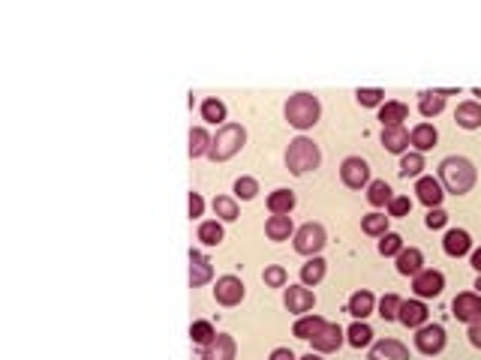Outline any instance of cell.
<instances>
[{"mask_svg": "<svg viewBox=\"0 0 481 360\" xmlns=\"http://www.w3.org/2000/svg\"><path fill=\"white\" fill-rule=\"evenodd\" d=\"M268 360H295V354L289 352V348H274V352H271V357Z\"/></svg>", "mask_w": 481, "mask_h": 360, "instance_id": "cell-48", "label": "cell"}, {"mask_svg": "<svg viewBox=\"0 0 481 360\" xmlns=\"http://www.w3.org/2000/svg\"><path fill=\"white\" fill-rule=\"evenodd\" d=\"M210 142H214V138H210L208 133L202 126H196V129H189V156H205L208 150H210Z\"/></svg>", "mask_w": 481, "mask_h": 360, "instance_id": "cell-29", "label": "cell"}, {"mask_svg": "<svg viewBox=\"0 0 481 360\" xmlns=\"http://www.w3.org/2000/svg\"><path fill=\"white\" fill-rule=\"evenodd\" d=\"M322 276H325V262L322 258H313V262H307L304 267H301V279H304L307 285L322 283Z\"/></svg>", "mask_w": 481, "mask_h": 360, "instance_id": "cell-37", "label": "cell"}, {"mask_svg": "<svg viewBox=\"0 0 481 360\" xmlns=\"http://www.w3.org/2000/svg\"><path fill=\"white\" fill-rule=\"evenodd\" d=\"M400 322L406 327H424L427 324V306L421 303V300H403L400 303Z\"/></svg>", "mask_w": 481, "mask_h": 360, "instance_id": "cell-16", "label": "cell"}, {"mask_svg": "<svg viewBox=\"0 0 481 360\" xmlns=\"http://www.w3.org/2000/svg\"><path fill=\"white\" fill-rule=\"evenodd\" d=\"M436 129L430 126V123H418L415 129H412V135H409V144H415V150L421 153V150H430L436 144Z\"/></svg>", "mask_w": 481, "mask_h": 360, "instance_id": "cell-26", "label": "cell"}, {"mask_svg": "<svg viewBox=\"0 0 481 360\" xmlns=\"http://www.w3.org/2000/svg\"><path fill=\"white\" fill-rule=\"evenodd\" d=\"M457 126H464V129H478L481 126V103H464V105H457Z\"/></svg>", "mask_w": 481, "mask_h": 360, "instance_id": "cell-24", "label": "cell"}, {"mask_svg": "<svg viewBox=\"0 0 481 360\" xmlns=\"http://www.w3.org/2000/svg\"><path fill=\"white\" fill-rule=\"evenodd\" d=\"M349 313H352L358 322H364V318L373 313V294L370 292H355L352 297H349Z\"/></svg>", "mask_w": 481, "mask_h": 360, "instance_id": "cell-27", "label": "cell"}, {"mask_svg": "<svg viewBox=\"0 0 481 360\" xmlns=\"http://www.w3.org/2000/svg\"><path fill=\"white\" fill-rule=\"evenodd\" d=\"M367 202L373 207H382V204H391V186L385 180H373V183L367 186Z\"/></svg>", "mask_w": 481, "mask_h": 360, "instance_id": "cell-31", "label": "cell"}, {"mask_svg": "<svg viewBox=\"0 0 481 360\" xmlns=\"http://www.w3.org/2000/svg\"><path fill=\"white\" fill-rule=\"evenodd\" d=\"M202 360H235V339L229 333H217L214 343L202 348Z\"/></svg>", "mask_w": 481, "mask_h": 360, "instance_id": "cell-13", "label": "cell"}, {"mask_svg": "<svg viewBox=\"0 0 481 360\" xmlns=\"http://www.w3.org/2000/svg\"><path fill=\"white\" fill-rule=\"evenodd\" d=\"M400 249H403V237L400 234H382V240H379V253L382 255H400Z\"/></svg>", "mask_w": 481, "mask_h": 360, "instance_id": "cell-42", "label": "cell"}, {"mask_svg": "<svg viewBox=\"0 0 481 360\" xmlns=\"http://www.w3.org/2000/svg\"><path fill=\"white\" fill-rule=\"evenodd\" d=\"M265 232H268L271 240H289V237H295L292 216H271L268 225H265Z\"/></svg>", "mask_w": 481, "mask_h": 360, "instance_id": "cell-25", "label": "cell"}, {"mask_svg": "<svg viewBox=\"0 0 481 360\" xmlns=\"http://www.w3.org/2000/svg\"><path fill=\"white\" fill-rule=\"evenodd\" d=\"M409 117V108L403 103H385L379 108V120H382V129L385 126H403V120Z\"/></svg>", "mask_w": 481, "mask_h": 360, "instance_id": "cell-23", "label": "cell"}, {"mask_svg": "<svg viewBox=\"0 0 481 360\" xmlns=\"http://www.w3.org/2000/svg\"><path fill=\"white\" fill-rule=\"evenodd\" d=\"M340 177H343V183L349 189L370 186V165L361 156H349V159H343V165H340Z\"/></svg>", "mask_w": 481, "mask_h": 360, "instance_id": "cell-7", "label": "cell"}, {"mask_svg": "<svg viewBox=\"0 0 481 360\" xmlns=\"http://www.w3.org/2000/svg\"><path fill=\"white\" fill-rule=\"evenodd\" d=\"M295 207V193L292 189H274V193L268 195V210L274 216H289Z\"/></svg>", "mask_w": 481, "mask_h": 360, "instance_id": "cell-20", "label": "cell"}, {"mask_svg": "<svg viewBox=\"0 0 481 360\" xmlns=\"http://www.w3.org/2000/svg\"><path fill=\"white\" fill-rule=\"evenodd\" d=\"M247 142V133H244V126H238V123H226L220 133L214 135V142H210V150H208V156L214 159V163H226V159H232L240 147H244Z\"/></svg>", "mask_w": 481, "mask_h": 360, "instance_id": "cell-4", "label": "cell"}, {"mask_svg": "<svg viewBox=\"0 0 481 360\" xmlns=\"http://www.w3.org/2000/svg\"><path fill=\"white\" fill-rule=\"evenodd\" d=\"M475 288H478V294H481V273H478V283H475Z\"/></svg>", "mask_w": 481, "mask_h": 360, "instance_id": "cell-51", "label": "cell"}, {"mask_svg": "<svg viewBox=\"0 0 481 360\" xmlns=\"http://www.w3.org/2000/svg\"><path fill=\"white\" fill-rule=\"evenodd\" d=\"M214 297H217V303H223V306H235L244 300V283H240L238 276H220Z\"/></svg>", "mask_w": 481, "mask_h": 360, "instance_id": "cell-10", "label": "cell"}, {"mask_svg": "<svg viewBox=\"0 0 481 360\" xmlns=\"http://www.w3.org/2000/svg\"><path fill=\"white\" fill-rule=\"evenodd\" d=\"M346 336H349V345H355V348H364V345L373 343V330H370V324H364V322H355L346 330Z\"/></svg>", "mask_w": 481, "mask_h": 360, "instance_id": "cell-30", "label": "cell"}, {"mask_svg": "<svg viewBox=\"0 0 481 360\" xmlns=\"http://www.w3.org/2000/svg\"><path fill=\"white\" fill-rule=\"evenodd\" d=\"M469 343H473L475 348H481V318L475 324H469Z\"/></svg>", "mask_w": 481, "mask_h": 360, "instance_id": "cell-47", "label": "cell"}, {"mask_svg": "<svg viewBox=\"0 0 481 360\" xmlns=\"http://www.w3.org/2000/svg\"><path fill=\"white\" fill-rule=\"evenodd\" d=\"M210 276H214V267L208 258L202 253H189V285H205L210 283Z\"/></svg>", "mask_w": 481, "mask_h": 360, "instance_id": "cell-17", "label": "cell"}, {"mask_svg": "<svg viewBox=\"0 0 481 360\" xmlns=\"http://www.w3.org/2000/svg\"><path fill=\"white\" fill-rule=\"evenodd\" d=\"M439 177L448 186V193L466 195L475 186V165L466 156H445L443 165H439Z\"/></svg>", "mask_w": 481, "mask_h": 360, "instance_id": "cell-1", "label": "cell"}, {"mask_svg": "<svg viewBox=\"0 0 481 360\" xmlns=\"http://www.w3.org/2000/svg\"><path fill=\"white\" fill-rule=\"evenodd\" d=\"M424 264V255H421V249H415V246H409V249H400V255H397V270L403 276H418L421 267Z\"/></svg>", "mask_w": 481, "mask_h": 360, "instance_id": "cell-18", "label": "cell"}, {"mask_svg": "<svg viewBox=\"0 0 481 360\" xmlns=\"http://www.w3.org/2000/svg\"><path fill=\"white\" fill-rule=\"evenodd\" d=\"M256 193H259V183H256L253 177H238V180H235V195H238V198L250 202V198H256Z\"/></svg>", "mask_w": 481, "mask_h": 360, "instance_id": "cell-41", "label": "cell"}, {"mask_svg": "<svg viewBox=\"0 0 481 360\" xmlns=\"http://www.w3.org/2000/svg\"><path fill=\"white\" fill-rule=\"evenodd\" d=\"M400 303H403V300H400L397 294H385L382 300H379V315H382L385 322L397 318V315H400Z\"/></svg>", "mask_w": 481, "mask_h": 360, "instance_id": "cell-39", "label": "cell"}, {"mask_svg": "<svg viewBox=\"0 0 481 360\" xmlns=\"http://www.w3.org/2000/svg\"><path fill=\"white\" fill-rule=\"evenodd\" d=\"M214 213L223 219V223H235V219H238V204H235V198L217 195V198H214Z\"/></svg>", "mask_w": 481, "mask_h": 360, "instance_id": "cell-34", "label": "cell"}, {"mask_svg": "<svg viewBox=\"0 0 481 360\" xmlns=\"http://www.w3.org/2000/svg\"><path fill=\"white\" fill-rule=\"evenodd\" d=\"M202 210H205L202 195H199V193H189V216L199 219V216H202Z\"/></svg>", "mask_w": 481, "mask_h": 360, "instance_id": "cell-46", "label": "cell"}, {"mask_svg": "<svg viewBox=\"0 0 481 360\" xmlns=\"http://www.w3.org/2000/svg\"><path fill=\"white\" fill-rule=\"evenodd\" d=\"M361 228H364L367 234H388V216L385 213H367L364 219H361Z\"/></svg>", "mask_w": 481, "mask_h": 360, "instance_id": "cell-35", "label": "cell"}, {"mask_svg": "<svg viewBox=\"0 0 481 360\" xmlns=\"http://www.w3.org/2000/svg\"><path fill=\"white\" fill-rule=\"evenodd\" d=\"M301 360H322V357H319V354H304Z\"/></svg>", "mask_w": 481, "mask_h": 360, "instance_id": "cell-50", "label": "cell"}, {"mask_svg": "<svg viewBox=\"0 0 481 360\" xmlns=\"http://www.w3.org/2000/svg\"><path fill=\"white\" fill-rule=\"evenodd\" d=\"M415 193H418V202L421 204H427L430 210L439 207V202H443V183H439L436 177H418V183H415Z\"/></svg>", "mask_w": 481, "mask_h": 360, "instance_id": "cell-15", "label": "cell"}, {"mask_svg": "<svg viewBox=\"0 0 481 360\" xmlns=\"http://www.w3.org/2000/svg\"><path fill=\"white\" fill-rule=\"evenodd\" d=\"M367 360H409V348L403 343H397V339H382V343L370 348Z\"/></svg>", "mask_w": 481, "mask_h": 360, "instance_id": "cell-14", "label": "cell"}, {"mask_svg": "<svg viewBox=\"0 0 481 360\" xmlns=\"http://www.w3.org/2000/svg\"><path fill=\"white\" fill-rule=\"evenodd\" d=\"M319 159H322V153H319L316 142H310V138H295V142H289V150H286V165L292 174H307L313 172V168H319Z\"/></svg>", "mask_w": 481, "mask_h": 360, "instance_id": "cell-3", "label": "cell"}, {"mask_svg": "<svg viewBox=\"0 0 481 360\" xmlns=\"http://www.w3.org/2000/svg\"><path fill=\"white\" fill-rule=\"evenodd\" d=\"M202 117L208 120V123H223V120H226V105L220 103V99L210 96V99H205V103H202Z\"/></svg>", "mask_w": 481, "mask_h": 360, "instance_id": "cell-36", "label": "cell"}, {"mask_svg": "<svg viewBox=\"0 0 481 360\" xmlns=\"http://www.w3.org/2000/svg\"><path fill=\"white\" fill-rule=\"evenodd\" d=\"M424 223H427V228H443V225L448 223V213H445L443 207H433V210H430V213H427V219H424Z\"/></svg>", "mask_w": 481, "mask_h": 360, "instance_id": "cell-45", "label": "cell"}, {"mask_svg": "<svg viewBox=\"0 0 481 360\" xmlns=\"http://www.w3.org/2000/svg\"><path fill=\"white\" fill-rule=\"evenodd\" d=\"M475 96H481V87H478V90H475Z\"/></svg>", "mask_w": 481, "mask_h": 360, "instance_id": "cell-52", "label": "cell"}, {"mask_svg": "<svg viewBox=\"0 0 481 360\" xmlns=\"http://www.w3.org/2000/svg\"><path fill=\"white\" fill-rule=\"evenodd\" d=\"M313 303H316V297H313V292H310V288H304V285H289L286 288V306H289V313L304 315V313H310V309H313Z\"/></svg>", "mask_w": 481, "mask_h": 360, "instance_id": "cell-11", "label": "cell"}, {"mask_svg": "<svg viewBox=\"0 0 481 360\" xmlns=\"http://www.w3.org/2000/svg\"><path fill=\"white\" fill-rule=\"evenodd\" d=\"M355 96H358V103H361V105L373 108V105H382V99H385V90H379V87H361Z\"/></svg>", "mask_w": 481, "mask_h": 360, "instance_id": "cell-40", "label": "cell"}, {"mask_svg": "<svg viewBox=\"0 0 481 360\" xmlns=\"http://www.w3.org/2000/svg\"><path fill=\"white\" fill-rule=\"evenodd\" d=\"M409 210H412V202H409L406 195H397V198H391V204H388V213H391V216H406Z\"/></svg>", "mask_w": 481, "mask_h": 360, "instance_id": "cell-44", "label": "cell"}, {"mask_svg": "<svg viewBox=\"0 0 481 360\" xmlns=\"http://www.w3.org/2000/svg\"><path fill=\"white\" fill-rule=\"evenodd\" d=\"M310 343H313V348L316 352H322V354L337 352V348L343 345V327L340 324H325L313 339H310Z\"/></svg>", "mask_w": 481, "mask_h": 360, "instance_id": "cell-12", "label": "cell"}, {"mask_svg": "<svg viewBox=\"0 0 481 360\" xmlns=\"http://www.w3.org/2000/svg\"><path fill=\"white\" fill-rule=\"evenodd\" d=\"M199 240H202L205 246H217L220 240H223V225H220L217 219H208V223L199 225Z\"/></svg>", "mask_w": 481, "mask_h": 360, "instance_id": "cell-33", "label": "cell"}, {"mask_svg": "<svg viewBox=\"0 0 481 360\" xmlns=\"http://www.w3.org/2000/svg\"><path fill=\"white\" fill-rule=\"evenodd\" d=\"M325 324H328V322H325L322 315H301L298 322H295V327H292V333H295L298 339H313Z\"/></svg>", "mask_w": 481, "mask_h": 360, "instance_id": "cell-22", "label": "cell"}, {"mask_svg": "<svg viewBox=\"0 0 481 360\" xmlns=\"http://www.w3.org/2000/svg\"><path fill=\"white\" fill-rule=\"evenodd\" d=\"M319 114H322V105L313 93H295L286 103V120L295 129H310L319 123Z\"/></svg>", "mask_w": 481, "mask_h": 360, "instance_id": "cell-2", "label": "cell"}, {"mask_svg": "<svg viewBox=\"0 0 481 360\" xmlns=\"http://www.w3.org/2000/svg\"><path fill=\"white\" fill-rule=\"evenodd\" d=\"M421 168H424V156L418 153H403V159H400V174L403 177H415V174H421Z\"/></svg>", "mask_w": 481, "mask_h": 360, "instance_id": "cell-38", "label": "cell"}, {"mask_svg": "<svg viewBox=\"0 0 481 360\" xmlns=\"http://www.w3.org/2000/svg\"><path fill=\"white\" fill-rule=\"evenodd\" d=\"M265 283H268L271 288H283V285H286V270L280 267V264L265 267Z\"/></svg>", "mask_w": 481, "mask_h": 360, "instance_id": "cell-43", "label": "cell"}, {"mask_svg": "<svg viewBox=\"0 0 481 360\" xmlns=\"http://www.w3.org/2000/svg\"><path fill=\"white\" fill-rule=\"evenodd\" d=\"M412 288L418 297H439L445 288V276L439 270H421L418 276H412Z\"/></svg>", "mask_w": 481, "mask_h": 360, "instance_id": "cell-9", "label": "cell"}, {"mask_svg": "<svg viewBox=\"0 0 481 360\" xmlns=\"http://www.w3.org/2000/svg\"><path fill=\"white\" fill-rule=\"evenodd\" d=\"M445 108V96L439 93V90H427V93H421V103H418V112L424 117H436L439 112Z\"/></svg>", "mask_w": 481, "mask_h": 360, "instance_id": "cell-28", "label": "cell"}, {"mask_svg": "<svg viewBox=\"0 0 481 360\" xmlns=\"http://www.w3.org/2000/svg\"><path fill=\"white\" fill-rule=\"evenodd\" d=\"M189 339H193L196 345H208V343H214L217 339V330L210 322H193V327H189Z\"/></svg>", "mask_w": 481, "mask_h": 360, "instance_id": "cell-32", "label": "cell"}, {"mask_svg": "<svg viewBox=\"0 0 481 360\" xmlns=\"http://www.w3.org/2000/svg\"><path fill=\"white\" fill-rule=\"evenodd\" d=\"M443 246H445L448 255L460 258V255L469 253V246H473V237H469V232H464V228H451V232L445 234V240H443Z\"/></svg>", "mask_w": 481, "mask_h": 360, "instance_id": "cell-19", "label": "cell"}, {"mask_svg": "<svg viewBox=\"0 0 481 360\" xmlns=\"http://www.w3.org/2000/svg\"><path fill=\"white\" fill-rule=\"evenodd\" d=\"M473 267L481 273V249H475V253H473Z\"/></svg>", "mask_w": 481, "mask_h": 360, "instance_id": "cell-49", "label": "cell"}, {"mask_svg": "<svg viewBox=\"0 0 481 360\" xmlns=\"http://www.w3.org/2000/svg\"><path fill=\"white\" fill-rule=\"evenodd\" d=\"M292 243H295V249L301 255H316V253H322V246L328 243V234H325V228L319 223H307V225H301L295 232Z\"/></svg>", "mask_w": 481, "mask_h": 360, "instance_id": "cell-5", "label": "cell"}, {"mask_svg": "<svg viewBox=\"0 0 481 360\" xmlns=\"http://www.w3.org/2000/svg\"><path fill=\"white\" fill-rule=\"evenodd\" d=\"M451 309H454V318H457V322L475 324L478 318H481V294H475V292L457 294L454 303H451Z\"/></svg>", "mask_w": 481, "mask_h": 360, "instance_id": "cell-8", "label": "cell"}, {"mask_svg": "<svg viewBox=\"0 0 481 360\" xmlns=\"http://www.w3.org/2000/svg\"><path fill=\"white\" fill-rule=\"evenodd\" d=\"M415 348L421 354H439L445 348V327L443 324H424L415 333Z\"/></svg>", "mask_w": 481, "mask_h": 360, "instance_id": "cell-6", "label": "cell"}, {"mask_svg": "<svg viewBox=\"0 0 481 360\" xmlns=\"http://www.w3.org/2000/svg\"><path fill=\"white\" fill-rule=\"evenodd\" d=\"M382 144H385V150H391V153H403V150L409 147V133L403 126H385L382 129Z\"/></svg>", "mask_w": 481, "mask_h": 360, "instance_id": "cell-21", "label": "cell"}]
</instances>
